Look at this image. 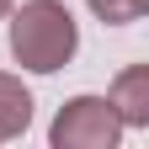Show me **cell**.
Here are the masks:
<instances>
[{"label":"cell","mask_w":149,"mask_h":149,"mask_svg":"<svg viewBox=\"0 0 149 149\" xmlns=\"http://www.w3.org/2000/svg\"><path fill=\"white\" fill-rule=\"evenodd\" d=\"M123 139V117L112 112L107 96H74L59 107V117L48 128L53 149H112Z\"/></svg>","instance_id":"cell-2"},{"label":"cell","mask_w":149,"mask_h":149,"mask_svg":"<svg viewBox=\"0 0 149 149\" xmlns=\"http://www.w3.org/2000/svg\"><path fill=\"white\" fill-rule=\"evenodd\" d=\"M112 112L123 117V128H149V64H133L112 80Z\"/></svg>","instance_id":"cell-3"},{"label":"cell","mask_w":149,"mask_h":149,"mask_svg":"<svg viewBox=\"0 0 149 149\" xmlns=\"http://www.w3.org/2000/svg\"><path fill=\"white\" fill-rule=\"evenodd\" d=\"M85 6L96 11L107 27H123V22H139V16L149 11V0H85Z\"/></svg>","instance_id":"cell-5"},{"label":"cell","mask_w":149,"mask_h":149,"mask_svg":"<svg viewBox=\"0 0 149 149\" xmlns=\"http://www.w3.org/2000/svg\"><path fill=\"white\" fill-rule=\"evenodd\" d=\"M27 123H32V91L16 80V74L0 69V144L22 139V133H27Z\"/></svg>","instance_id":"cell-4"},{"label":"cell","mask_w":149,"mask_h":149,"mask_svg":"<svg viewBox=\"0 0 149 149\" xmlns=\"http://www.w3.org/2000/svg\"><path fill=\"white\" fill-rule=\"evenodd\" d=\"M74 48H80V27H74L64 0H27L11 16V53L22 69L53 74L74 59Z\"/></svg>","instance_id":"cell-1"},{"label":"cell","mask_w":149,"mask_h":149,"mask_svg":"<svg viewBox=\"0 0 149 149\" xmlns=\"http://www.w3.org/2000/svg\"><path fill=\"white\" fill-rule=\"evenodd\" d=\"M6 11H11V0H0V16H6Z\"/></svg>","instance_id":"cell-6"}]
</instances>
